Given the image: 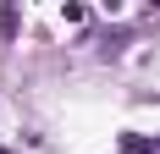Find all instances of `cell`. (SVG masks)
I'll return each instance as SVG.
<instances>
[{"label":"cell","instance_id":"obj_1","mask_svg":"<svg viewBox=\"0 0 160 154\" xmlns=\"http://www.w3.org/2000/svg\"><path fill=\"white\" fill-rule=\"evenodd\" d=\"M127 154H160V138H122Z\"/></svg>","mask_w":160,"mask_h":154}]
</instances>
